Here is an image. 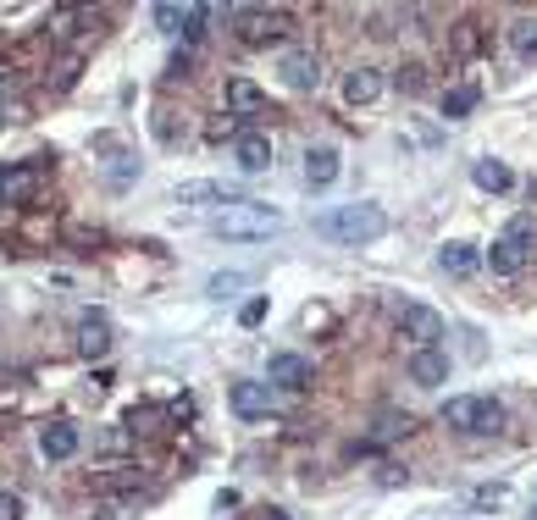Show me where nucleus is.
Returning <instances> with one entry per match:
<instances>
[{
    "label": "nucleus",
    "instance_id": "1",
    "mask_svg": "<svg viewBox=\"0 0 537 520\" xmlns=\"http://www.w3.org/2000/svg\"><path fill=\"white\" fill-rule=\"evenodd\" d=\"M316 233L333 238V244H371V238L388 233V211L377 200H355V205H338L316 222Z\"/></svg>",
    "mask_w": 537,
    "mask_h": 520
},
{
    "label": "nucleus",
    "instance_id": "2",
    "mask_svg": "<svg viewBox=\"0 0 537 520\" xmlns=\"http://www.w3.org/2000/svg\"><path fill=\"white\" fill-rule=\"evenodd\" d=\"M277 227H283V211H277V205H266V200H233V205L216 211L211 233L244 244V238H272Z\"/></svg>",
    "mask_w": 537,
    "mask_h": 520
},
{
    "label": "nucleus",
    "instance_id": "3",
    "mask_svg": "<svg viewBox=\"0 0 537 520\" xmlns=\"http://www.w3.org/2000/svg\"><path fill=\"white\" fill-rule=\"evenodd\" d=\"M532 249H537V222H532V216H515V222L504 227L499 238H493L488 266H493L499 277H515V272L526 266V255H532Z\"/></svg>",
    "mask_w": 537,
    "mask_h": 520
},
{
    "label": "nucleus",
    "instance_id": "4",
    "mask_svg": "<svg viewBox=\"0 0 537 520\" xmlns=\"http://www.w3.org/2000/svg\"><path fill=\"white\" fill-rule=\"evenodd\" d=\"M443 421L460 426V432H499L504 404L499 399H477V393H454V399H443Z\"/></svg>",
    "mask_w": 537,
    "mask_h": 520
},
{
    "label": "nucleus",
    "instance_id": "5",
    "mask_svg": "<svg viewBox=\"0 0 537 520\" xmlns=\"http://www.w3.org/2000/svg\"><path fill=\"white\" fill-rule=\"evenodd\" d=\"M45 155H34V161H17V166H0V205H23L39 194V183H45Z\"/></svg>",
    "mask_w": 537,
    "mask_h": 520
},
{
    "label": "nucleus",
    "instance_id": "6",
    "mask_svg": "<svg viewBox=\"0 0 537 520\" xmlns=\"http://www.w3.org/2000/svg\"><path fill=\"white\" fill-rule=\"evenodd\" d=\"M233 23H239V39H244V45H272V39H283L288 12H266V6H239V12H233Z\"/></svg>",
    "mask_w": 537,
    "mask_h": 520
},
{
    "label": "nucleus",
    "instance_id": "7",
    "mask_svg": "<svg viewBox=\"0 0 537 520\" xmlns=\"http://www.w3.org/2000/svg\"><path fill=\"white\" fill-rule=\"evenodd\" d=\"M78 355L84 360H100V355H111V343H117V332H111V316L106 310H84L78 316Z\"/></svg>",
    "mask_w": 537,
    "mask_h": 520
},
{
    "label": "nucleus",
    "instance_id": "8",
    "mask_svg": "<svg viewBox=\"0 0 537 520\" xmlns=\"http://www.w3.org/2000/svg\"><path fill=\"white\" fill-rule=\"evenodd\" d=\"M399 332H405V338H416V349H438L443 316L432 305H399Z\"/></svg>",
    "mask_w": 537,
    "mask_h": 520
},
{
    "label": "nucleus",
    "instance_id": "9",
    "mask_svg": "<svg viewBox=\"0 0 537 520\" xmlns=\"http://www.w3.org/2000/svg\"><path fill=\"white\" fill-rule=\"evenodd\" d=\"M277 72H283V83L299 89V95L322 83V61H316V50H283V56H277Z\"/></svg>",
    "mask_w": 537,
    "mask_h": 520
},
{
    "label": "nucleus",
    "instance_id": "10",
    "mask_svg": "<svg viewBox=\"0 0 537 520\" xmlns=\"http://www.w3.org/2000/svg\"><path fill=\"white\" fill-rule=\"evenodd\" d=\"M227 404H233L244 421H261V415H272V382H233V388H227Z\"/></svg>",
    "mask_w": 537,
    "mask_h": 520
},
{
    "label": "nucleus",
    "instance_id": "11",
    "mask_svg": "<svg viewBox=\"0 0 537 520\" xmlns=\"http://www.w3.org/2000/svg\"><path fill=\"white\" fill-rule=\"evenodd\" d=\"M78 426L72 421H50V426H39V454H45V460H72V454H78Z\"/></svg>",
    "mask_w": 537,
    "mask_h": 520
},
{
    "label": "nucleus",
    "instance_id": "12",
    "mask_svg": "<svg viewBox=\"0 0 537 520\" xmlns=\"http://www.w3.org/2000/svg\"><path fill=\"white\" fill-rule=\"evenodd\" d=\"M266 111V89L250 78H227V117H261Z\"/></svg>",
    "mask_w": 537,
    "mask_h": 520
},
{
    "label": "nucleus",
    "instance_id": "13",
    "mask_svg": "<svg viewBox=\"0 0 537 520\" xmlns=\"http://www.w3.org/2000/svg\"><path fill=\"white\" fill-rule=\"evenodd\" d=\"M266 382H272V388L299 393L305 382H311V360H305V355H272V366H266Z\"/></svg>",
    "mask_w": 537,
    "mask_h": 520
},
{
    "label": "nucleus",
    "instance_id": "14",
    "mask_svg": "<svg viewBox=\"0 0 537 520\" xmlns=\"http://www.w3.org/2000/svg\"><path fill=\"white\" fill-rule=\"evenodd\" d=\"M305 183H311V189H333L338 183V150L333 144H311V150H305Z\"/></svg>",
    "mask_w": 537,
    "mask_h": 520
},
{
    "label": "nucleus",
    "instance_id": "15",
    "mask_svg": "<svg viewBox=\"0 0 537 520\" xmlns=\"http://www.w3.org/2000/svg\"><path fill=\"white\" fill-rule=\"evenodd\" d=\"M233 161H239V172H266L272 166V139L266 133H239L233 139Z\"/></svg>",
    "mask_w": 537,
    "mask_h": 520
},
{
    "label": "nucleus",
    "instance_id": "16",
    "mask_svg": "<svg viewBox=\"0 0 537 520\" xmlns=\"http://www.w3.org/2000/svg\"><path fill=\"white\" fill-rule=\"evenodd\" d=\"M410 382H416V388L449 382V355H443V349H416V355H410Z\"/></svg>",
    "mask_w": 537,
    "mask_h": 520
},
{
    "label": "nucleus",
    "instance_id": "17",
    "mask_svg": "<svg viewBox=\"0 0 537 520\" xmlns=\"http://www.w3.org/2000/svg\"><path fill=\"white\" fill-rule=\"evenodd\" d=\"M382 83H388V78H382V67H355L344 78V100H349V106H371V100L382 95Z\"/></svg>",
    "mask_w": 537,
    "mask_h": 520
},
{
    "label": "nucleus",
    "instance_id": "18",
    "mask_svg": "<svg viewBox=\"0 0 537 520\" xmlns=\"http://www.w3.org/2000/svg\"><path fill=\"white\" fill-rule=\"evenodd\" d=\"M438 266H443L449 277H471V272L482 266V255H477V244H443V249H438Z\"/></svg>",
    "mask_w": 537,
    "mask_h": 520
},
{
    "label": "nucleus",
    "instance_id": "19",
    "mask_svg": "<svg viewBox=\"0 0 537 520\" xmlns=\"http://www.w3.org/2000/svg\"><path fill=\"white\" fill-rule=\"evenodd\" d=\"M471 183H477V189H488V194H504V189L515 183V172H510L504 161H493V155H488V161L471 166Z\"/></svg>",
    "mask_w": 537,
    "mask_h": 520
},
{
    "label": "nucleus",
    "instance_id": "20",
    "mask_svg": "<svg viewBox=\"0 0 537 520\" xmlns=\"http://www.w3.org/2000/svg\"><path fill=\"white\" fill-rule=\"evenodd\" d=\"M477 100H482V89H477V83H454L449 95H443V117H449V122L471 117V111H477Z\"/></svg>",
    "mask_w": 537,
    "mask_h": 520
},
{
    "label": "nucleus",
    "instance_id": "21",
    "mask_svg": "<svg viewBox=\"0 0 537 520\" xmlns=\"http://www.w3.org/2000/svg\"><path fill=\"white\" fill-rule=\"evenodd\" d=\"M178 205H233V194H227L222 183H183Z\"/></svg>",
    "mask_w": 537,
    "mask_h": 520
},
{
    "label": "nucleus",
    "instance_id": "22",
    "mask_svg": "<svg viewBox=\"0 0 537 520\" xmlns=\"http://www.w3.org/2000/svg\"><path fill=\"white\" fill-rule=\"evenodd\" d=\"M510 45L521 61H537V23L532 17H521V23H510Z\"/></svg>",
    "mask_w": 537,
    "mask_h": 520
},
{
    "label": "nucleus",
    "instance_id": "23",
    "mask_svg": "<svg viewBox=\"0 0 537 520\" xmlns=\"http://www.w3.org/2000/svg\"><path fill=\"white\" fill-rule=\"evenodd\" d=\"M239 288H250V272H216L211 283H205V294H211V299H233Z\"/></svg>",
    "mask_w": 537,
    "mask_h": 520
},
{
    "label": "nucleus",
    "instance_id": "24",
    "mask_svg": "<svg viewBox=\"0 0 537 520\" xmlns=\"http://www.w3.org/2000/svg\"><path fill=\"white\" fill-rule=\"evenodd\" d=\"M189 12H194V6H172V0H161V6H156V23L167 28V34H178V28H189Z\"/></svg>",
    "mask_w": 537,
    "mask_h": 520
},
{
    "label": "nucleus",
    "instance_id": "25",
    "mask_svg": "<svg viewBox=\"0 0 537 520\" xmlns=\"http://www.w3.org/2000/svg\"><path fill=\"white\" fill-rule=\"evenodd\" d=\"M410 426H416V421H410V415H382V426H377V432H371V438H377V443H394V438H405Z\"/></svg>",
    "mask_w": 537,
    "mask_h": 520
},
{
    "label": "nucleus",
    "instance_id": "26",
    "mask_svg": "<svg viewBox=\"0 0 537 520\" xmlns=\"http://www.w3.org/2000/svg\"><path fill=\"white\" fill-rule=\"evenodd\" d=\"M399 89H405V95H421V89H427V67H421V61H405V67H399Z\"/></svg>",
    "mask_w": 537,
    "mask_h": 520
},
{
    "label": "nucleus",
    "instance_id": "27",
    "mask_svg": "<svg viewBox=\"0 0 537 520\" xmlns=\"http://www.w3.org/2000/svg\"><path fill=\"white\" fill-rule=\"evenodd\" d=\"M454 50H460V56H477V50H482L477 23H460V28H454Z\"/></svg>",
    "mask_w": 537,
    "mask_h": 520
},
{
    "label": "nucleus",
    "instance_id": "28",
    "mask_svg": "<svg viewBox=\"0 0 537 520\" xmlns=\"http://www.w3.org/2000/svg\"><path fill=\"white\" fill-rule=\"evenodd\" d=\"M471 504H477V509H499L504 504V487L499 482H493V487H477V493H471Z\"/></svg>",
    "mask_w": 537,
    "mask_h": 520
},
{
    "label": "nucleus",
    "instance_id": "29",
    "mask_svg": "<svg viewBox=\"0 0 537 520\" xmlns=\"http://www.w3.org/2000/svg\"><path fill=\"white\" fill-rule=\"evenodd\" d=\"M0 520H23V498L17 493H0Z\"/></svg>",
    "mask_w": 537,
    "mask_h": 520
},
{
    "label": "nucleus",
    "instance_id": "30",
    "mask_svg": "<svg viewBox=\"0 0 537 520\" xmlns=\"http://www.w3.org/2000/svg\"><path fill=\"white\" fill-rule=\"evenodd\" d=\"M261 316H266V299H250V305L239 310V321H244V327H261Z\"/></svg>",
    "mask_w": 537,
    "mask_h": 520
},
{
    "label": "nucleus",
    "instance_id": "31",
    "mask_svg": "<svg viewBox=\"0 0 537 520\" xmlns=\"http://www.w3.org/2000/svg\"><path fill=\"white\" fill-rule=\"evenodd\" d=\"M67 238H72V244H100V233H95V227H67Z\"/></svg>",
    "mask_w": 537,
    "mask_h": 520
},
{
    "label": "nucleus",
    "instance_id": "32",
    "mask_svg": "<svg viewBox=\"0 0 537 520\" xmlns=\"http://www.w3.org/2000/svg\"><path fill=\"white\" fill-rule=\"evenodd\" d=\"M106 520H128V498H111V504H106Z\"/></svg>",
    "mask_w": 537,
    "mask_h": 520
},
{
    "label": "nucleus",
    "instance_id": "33",
    "mask_svg": "<svg viewBox=\"0 0 537 520\" xmlns=\"http://www.w3.org/2000/svg\"><path fill=\"white\" fill-rule=\"evenodd\" d=\"M12 89H17V72H12V67H0V95H12Z\"/></svg>",
    "mask_w": 537,
    "mask_h": 520
},
{
    "label": "nucleus",
    "instance_id": "34",
    "mask_svg": "<svg viewBox=\"0 0 537 520\" xmlns=\"http://www.w3.org/2000/svg\"><path fill=\"white\" fill-rule=\"evenodd\" d=\"M266 520H288V515H266Z\"/></svg>",
    "mask_w": 537,
    "mask_h": 520
}]
</instances>
